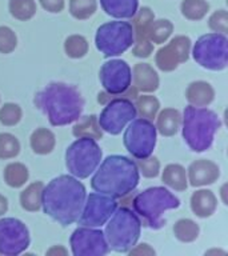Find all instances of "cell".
Segmentation results:
<instances>
[{
	"instance_id": "9",
	"label": "cell",
	"mask_w": 228,
	"mask_h": 256,
	"mask_svg": "<svg viewBox=\"0 0 228 256\" xmlns=\"http://www.w3.org/2000/svg\"><path fill=\"white\" fill-rule=\"evenodd\" d=\"M194 59L202 67L220 71L227 66L228 40L222 34H207L200 36L194 46Z\"/></svg>"
},
{
	"instance_id": "1",
	"label": "cell",
	"mask_w": 228,
	"mask_h": 256,
	"mask_svg": "<svg viewBox=\"0 0 228 256\" xmlns=\"http://www.w3.org/2000/svg\"><path fill=\"white\" fill-rule=\"evenodd\" d=\"M87 194L86 188L76 178L58 176L44 187L40 203L44 214L62 226H70L79 219Z\"/></svg>"
},
{
	"instance_id": "19",
	"label": "cell",
	"mask_w": 228,
	"mask_h": 256,
	"mask_svg": "<svg viewBox=\"0 0 228 256\" xmlns=\"http://www.w3.org/2000/svg\"><path fill=\"white\" fill-rule=\"evenodd\" d=\"M215 208V198L210 191H199L192 196V210L199 216L211 215Z\"/></svg>"
},
{
	"instance_id": "7",
	"label": "cell",
	"mask_w": 228,
	"mask_h": 256,
	"mask_svg": "<svg viewBox=\"0 0 228 256\" xmlns=\"http://www.w3.org/2000/svg\"><path fill=\"white\" fill-rule=\"evenodd\" d=\"M102 160V150L91 136L75 140L66 151V166L78 179H86L95 171Z\"/></svg>"
},
{
	"instance_id": "29",
	"label": "cell",
	"mask_w": 228,
	"mask_h": 256,
	"mask_svg": "<svg viewBox=\"0 0 228 256\" xmlns=\"http://www.w3.org/2000/svg\"><path fill=\"white\" fill-rule=\"evenodd\" d=\"M3 148H8V151L11 152L12 156L16 155L19 152V144H18L16 138L8 135V134H2L0 135V152Z\"/></svg>"
},
{
	"instance_id": "25",
	"label": "cell",
	"mask_w": 228,
	"mask_h": 256,
	"mask_svg": "<svg viewBox=\"0 0 228 256\" xmlns=\"http://www.w3.org/2000/svg\"><path fill=\"white\" fill-rule=\"evenodd\" d=\"M176 235L182 240H194L198 236V226L191 220H180L175 227Z\"/></svg>"
},
{
	"instance_id": "27",
	"label": "cell",
	"mask_w": 228,
	"mask_h": 256,
	"mask_svg": "<svg viewBox=\"0 0 228 256\" xmlns=\"http://www.w3.org/2000/svg\"><path fill=\"white\" fill-rule=\"evenodd\" d=\"M20 118V111L18 106H12V104H7L6 107L0 112V120L4 124H14L16 123Z\"/></svg>"
},
{
	"instance_id": "30",
	"label": "cell",
	"mask_w": 228,
	"mask_h": 256,
	"mask_svg": "<svg viewBox=\"0 0 228 256\" xmlns=\"http://www.w3.org/2000/svg\"><path fill=\"white\" fill-rule=\"evenodd\" d=\"M155 163H158L156 159H151V162H150L151 166H147V163H146L144 160H140V166H142V168H143L144 175H147V176L158 175V168H159V166H155V167H154V164Z\"/></svg>"
},
{
	"instance_id": "23",
	"label": "cell",
	"mask_w": 228,
	"mask_h": 256,
	"mask_svg": "<svg viewBox=\"0 0 228 256\" xmlns=\"http://www.w3.org/2000/svg\"><path fill=\"white\" fill-rule=\"evenodd\" d=\"M27 170L20 166V164H11L8 166L7 171H6V179L7 183L12 187H19L27 180Z\"/></svg>"
},
{
	"instance_id": "17",
	"label": "cell",
	"mask_w": 228,
	"mask_h": 256,
	"mask_svg": "<svg viewBox=\"0 0 228 256\" xmlns=\"http://www.w3.org/2000/svg\"><path fill=\"white\" fill-rule=\"evenodd\" d=\"M106 14L116 19H131L136 15L139 0H100Z\"/></svg>"
},
{
	"instance_id": "16",
	"label": "cell",
	"mask_w": 228,
	"mask_h": 256,
	"mask_svg": "<svg viewBox=\"0 0 228 256\" xmlns=\"http://www.w3.org/2000/svg\"><path fill=\"white\" fill-rule=\"evenodd\" d=\"M188 48H190V40L187 38L172 40L170 46L159 51L158 66L164 71H170L172 68H175L180 62L187 60Z\"/></svg>"
},
{
	"instance_id": "15",
	"label": "cell",
	"mask_w": 228,
	"mask_h": 256,
	"mask_svg": "<svg viewBox=\"0 0 228 256\" xmlns=\"http://www.w3.org/2000/svg\"><path fill=\"white\" fill-rule=\"evenodd\" d=\"M100 82L104 90L111 95H120L131 87V68L124 60H110L100 68Z\"/></svg>"
},
{
	"instance_id": "18",
	"label": "cell",
	"mask_w": 228,
	"mask_h": 256,
	"mask_svg": "<svg viewBox=\"0 0 228 256\" xmlns=\"http://www.w3.org/2000/svg\"><path fill=\"white\" fill-rule=\"evenodd\" d=\"M191 174L192 186H200V184L212 183L219 176V170L215 164L210 162H198L194 163L190 168Z\"/></svg>"
},
{
	"instance_id": "6",
	"label": "cell",
	"mask_w": 228,
	"mask_h": 256,
	"mask_svg": "<svg viewBox=\"0 0 228 256\" xmlns=\"http://www.w3.org/2000/svg\"><path fill=\"white\" fill-rule=\"evenodd\" d=\"M140 228L142 224L135 212L127 207H120L110 218L104 235L114 251L128 252L139 239Z\"/></svg>"
},
{
	"instance_id": "2",
	"label": "cell",
	"mask_w": 228,
	"mask_h": 256,
	"mask_svg": "<svg viewBox=\"0 0 228 256\" xmlns=\"http://www.w3.org/2000/svg\"><path fill=\"white\" fill-rule=\"evenodd\" d=\"M95 171L91 187L114 199L128 195L139 184V168L127 156H107Z\"/></svg>"
},
{
	"instance_id": "13",
	"label": "cell",
	"mask_w": 228,
	"mask_h": 256,
	"mask_svg": "<svg viewBox=\"0 0 228 256\" xmlns=\"http://www.w3.org/2000/svg\"><path fill=\"white\" fill-rule=\"evenodd\" d=\"M30 246V234L23 222L14 218L0 219V254L19 255Z\"/></svg>"
},
{
	"instance_id": "14",
	"label": "cell",
	"mask_w": 228,
	"mask_h": 256,
	"mask_svg": "<svg viewBox=\"0 0 228 256\" xmlns=\"http://www.w3.org/2000/svg\"><path fill=\"white\" fill-rule=\"evenodd\" d=\"M71 248L75 256H102L111 250L104 232L92 227L75 230L71 236Z\"/></svg>"
},
{
	"instance_id": "10",
	"label": "cell",
	"mask_w": 228,
	"mask_h": 256,
	"mask_svg": "<svg viewBox=\"0 0 228 256\" xmlns=\"http://www.w3.org/2000/svg\"><path fill=\"white\" fill-rule=\"evenodd\" d=\"M124 146L134 158L147 159L156 146V127L148 119H134L124 132Z\"/></svg>"
},
{
	"instance_id": "11",
	"label": "cell",
	"mask_w": 228,
	"mask_h": 256,
	"mask_svg": "<svg viewBox=\"0 0 228 256\" xmlns=\"http://www.w3.org/2000/svg\"><path fill=\"white\" fill-rule=\"evenodd\" d=\"M138 115L136 107L130 99H114L104 107L99 116V126L103 131L118 135Z\"/></svg>"
},
{
	"instance_id": "20",
	"label": "cell",
	"mask_w": 228,
	"mask_h": 256,
	"mask_svg": "<svg viewBox=\"0 0 228 256\" xmlns=\"http://www.w3.org/2000/svg\"><path fill=\"white\" fill-rule=\"evenodd\" d=\"M163 180L168 186L176 188V190H184L186 188V176L184 170L180 166H168L163 175Z\"/></svg>"
},
{
	"instance_id": "22",
	"label": "cell",
	"mask_w": 228,
	"mask_h": 256,
	"mask_svg": "<svg viewBox=\"0 0 228 256\" xmlns=\"http://www.w3.org/2000/svg\"><path fill=\"white\" fill-rule=\"evenodd\" d=\"M178 124H179V114L172 110H167L162 112L158 126L163 135H172L178 130Z\"/></svg>"
},
{
	"instance_id": "8",
	"label": "cell",
	"mask_w": 228,
	"mask_h": 256,
	"mask_svg": "<svg viewBox=\"0 0 228 256\" xmlns=\"http://www.w3.org/2000/svg\"><path fill=\"white\" fill-rule=\"evenodd\" d=\"M95 43L106 58L122 55L134 44V28L127 22L106 23L98 28Z\"/></svg>"
},
{
	"instance_id": "24",
	"label": "cell",
	"mask_w": 228,
	"mask_h": 256,
	"mask_svg": "<svg viewBox=\"0 0 228 256\" xmlns=\"http://www.w3.org/2000/svg\"><path fill=\"white\" fill-rule=\"evenodd\" d=\"M42 187H43L42 183L32 184L27 191L22 194V206L24 208H28V210H38L39 208V199L42 194H38V192H40Z\"/></svg>"
},
{
	"instance_id": "4",
	"label": "cell",
	"mask_w": 228,
	"mask_h": 256,
	"mask_svg": "<svg viewBox=\"0 0 228 256\" xmlns=\"http://www.w3.org/2000/svg\"><path fill=\"white\" fill-rule=\"evenodd\" d=\"M219 127V116L211 110L194 106L184 110L183 138L192 151L203 152L211 147Z\"/></svg>"
},
{
	"instance_id": "5",
	"label": "cell",
	"mask_w": 228,
	"mask_h": 256,
	"mask_svg": "<svg viewBox=\"0 0 228 256\" xmlns=\"http://www.w3.org/2000/svg\"><path fill=\"white\" fill-rule=\"evenodd\" d=\"M134 210L154 230L164 226V214L180 206L179 199L164 187H152L140 192L132 202Z\"/></svg>"
},
{
	"instance_id": "12",
	"label": "cell",
	"mask_w": 228,
	"mask_h": 256,
	"mask_svg": "<svg viewBox=\"0 0 228 256\" xmlns=\"http://www.w3.org/2000/svg\"><path fill=\"white\" fill-rule=\"evenodd\" d=\"M116 208L118 203L114 198L99 192L90 194V196L86 198L78 223L83 227H102L107 223Z\"/></svg>"
},
{
	"instance_id": "21",
	"label": "cell",
	"mask_w": 228,
	"mask_h": 256,
	"mask_svg": "<svg viewBox=\"0 0 228 256\" xmlns=\"http://www.w3.org/2000/svg\"><path fill=\"white\" fill-rule=\"evenodd\" d=\"M31 144L35 152L47 154V152L51 151L52 146H54V135L46 130H39L32 135Z\"/></svg>"
},
{
	"instance_id": "28",
	"label": "cell",
	"mask_w": 228,
	"mask_h": 256,
	"mask_svg": "<svg viewBox=\"0 0 228 256\" xmlns=\"http://www.w3.org/2000/svg\"><path fill=\"white\" fill-rule=\"evenodd\" d=\"M79 39V38H78ZM66 51L70 56L72 58H79V56H83L87 51V44H86V40L80 39L79 44L72 43V40H67V43H66Z\"/></svg>"
},
{
	"instance_id": "3",
	"label": "cell",
	"mask_w": 228,
	"mask_h": 256,
	"mask_svg": "<svg viewBox=\"0 0 228 256\" xmlns=\"http://www.w3.org/2000/svg\"><path fill=\"white\" fill-rule=\"evenodd\" d=\"M36 106L47 115L52 126L60 127L79 119L84 100L74 86L51 83L35 98Z\"/></svg>"
},
{
	"instance_id": "26",
	"label": "cell",
	"mask_w": 228,
	"mask_h": 256,
	"mask_svg": "<svg viewBox=\"0 0 228 256\" xmlns=\"http://www.w3.org/2000/svg\"><path fill=\"white\" fill-rule=\"evenodd\" d=\"M138 107H139L142 115H146L147 118H152L155 115V112L158 111V107H159V103L155 98H151V96H143L140 98L139 102H138Z\"/></svg>"
}]
</instances>
